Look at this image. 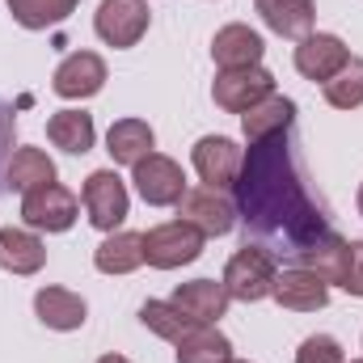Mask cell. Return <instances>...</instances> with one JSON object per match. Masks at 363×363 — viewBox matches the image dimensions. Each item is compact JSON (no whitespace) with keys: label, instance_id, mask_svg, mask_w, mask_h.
Masks as SVG:
<instances>
[{"label":"cell","instance_id":"1","mask_svg":"<svg viewBox=\"0 0 363 363\" xmlns=\"http://www.w3.org/2000/svg\"><path fill=\"white\" fill-rule=\"evenodd\" d=\"M233 199H237V220H245V228L258 241L279 245V254L287 258H300L313 241L334 233L325 211L304 186V174L291 152V131L250 144L241 174L233 182Z\"/></svg>","mask_w":363,"mask_h":363},{"label":"cell","instance_id":"2","mask_svg":"<svg viewBox=\"0 0 363 363\" xmlns=\"http://www.w3.org/2000/svg\"><path fill=\"white\" fill-rule=\"evenodd\" d=\"M274 279H279V258H274L267 245H250V241H245V245L228 258L220 283L228 287L233 300L258 304V300H271L274 296Z\"/></svg>","mask_w":363,"mask_h":363},{"label":"cell","instance_id":"3","mask_svg":"<svg viewBox=\"0 0 363 363\" xmlns=\"http://www.w3.org/2000/svg\"><path fill=\"white\" fill-rule=\"evenodd\" d=\"M203 245H207V237L194 224L169 220V224H157L144 233V262L152 271H178V267H190L203 258Z\"/></svg>","mask_w":363,"mask_h":363},{"label":"cell","instance_id":"4","mask_svg":"<svg viewBox=\"0 0 363 363\" xmlns=\"http://www.w3.org/2000/svg\"><path fill=\"white\" fill-rule=\"evenodd\" d=\"M81 203H85V216L97 233H118L123 220L131 216V194H127V182L118 178L114 169H93L85 178L81 190Z\"/></svg>","mask_w":363,"mask_h":363},{"label":"cell","instance_id":"5","mask_svg":"<svg viewBox=\"0 0 363 363\" xmlns=\"http://www.w3.org/2000/svg\"><path fill=\"white\" fill-rule=\"evenodd\" d=\"M178 220L194 224L203 237H228L237 228V199L220 186H190L178 203Z\"/></svg>","mask_w":363,"mask_h":363},{"label":"cell","instance_id":"6","mask_svg":"<svg viewBox=\"0 0 363 363\" xmlns=\"http://www.w3.org/2000/svg\"><path fill=\"white\" fill-rule=\"evenodd\" d=\"M152 26V13H148V0H101L97 13H93V30L106 47L114 51H131Z\"/></svg>","mask_w":363,"mask_h":363},{"label":"cell","instance_id":"7","mask_svg":"<svg viewBox=\"0 0 363 363\" xmlns=\"http://www.w3.org/2000/svg\"><path fill=\"white\" fill-rule=\"evenodd\" d=\"M131 182H135V194L148 207H178L182 194L190 190L182 165L174 157H165V152H148L144 161H135L131 165Z\"/></svg>","mask_w":363,"mask_h":363},{"label":"cell","instance_id":"8","mask_svg":"<svg viewBox=\"0 0 363 363\" xmlns=\"http://www.w3.org/2000/svg\"><path fill=\"white\" fill-rule=\"evenodd\" d=\"M81 216V203L68 186L51 182V186H38L30 194H21V220L26 228L34 233H68Z\"/></svg>","mask_w":363,"mask_h":363},{"label":"cell","instance_id":"9","mask_svg":"<svg viewBox=\"0 0 363 363\" xmlns=\"http://www.w3.org/2000/svg\"><path fill=\"white\" fill-rule=\"evenodd\" d=\"M271 93H274V77L262 64H254V68H224V72L211 81L216 106L228 110V114H245L250 106H258V101L271 97Z\"/></svg>","mask_w":363,"mask_h":363},{"label":"cell","instance_id":"10","mask_svg":"<svg viewBox=\"0 0 363 363\" xmlns=\"http://www.w3.org/2000/svg\"><path fill=\"white\" fill-rule=\"evenodd\" d=\"M190 161H194V174L203 186L233 190V182L241 174V161H245V148L228 135H203V140H194Z\"/></svg>","mask_w":363,"mask_h":363},{"label":"cell","instance_id":"11","mask_svg":"<svg viewBox=\"0 0 363 363\" xmlns=\"http://www.w3.org/2000/svg\"><path fill=\"white\" fill-rule=\"evenodd\" d=\"M110 72H106V60L97 51H72L60 60L55 77H51V89L60 93L64 101H89L106 89Z\"/></svg>","mask_w":363,"mask_h":363},{"label":"cell","instance_id":"12","mask_svg":"<svg viewBox=\"0 0 363 363\" xmlns=\"http://www.w3.org/2000/svg\"><path fill=\"white\" fill-rule=\"evenodd\" d=\"M296 72L304 77V81H330L347 60H351V47L338 38V34H308V38H300L296 43Z\"/></svg>","mask_w":363,"mask_h":363},{"label":"cell","instance_id":"13","mask_svg":"<svg viewBox=\"0 0 363 363\" xmlns=\"http://www.w3.org/2000/svg\"><path fill=\"white\" fill-rule=\"evenodd\" d=\"M34 317L55 334H72L89 321V304H85V296H77L68 287H38L34 291Z\"/></svg>","mask_w":363,"mask_h":363},{"label":"cell","instance_id":"14","mask_svg":"<svg viewBox=\"0 0 363 363\" xmlns=\"http://www.w3.org/2000/svg\"><path fill=\"white\" fill-rule=\"evenodd\" d=\"M262 55H267L262 34L250 30V26H241V21L220 26L216 38H211V60L220 64V72L224 68H254V64H262Z\"/></svg>","mask_w":363,"mask_h":363},{"label":"cell","instance_id":"15","mask_svg":"<svg viewBox=\"0 0 363 363\" xmlns=\"http://www.w3.org/2000/svg\"><path fill=\"white\" fill-rule=\"evenodd\" d=\"M274 300L291 313H317L330 304V283L304 267H283L274 279Z\"/></svg>","mask_w":363,"mask_h":363},{"label":"cell","instance_id":"16","mask_svg":"<svg viewBox=\"0 0 363 363\" xmlns=\"http://www.w3.org/2000/svg\"><path fill=\"white\" fill-rule=\"evenodd\" d=\"M174 304H178L190 321H199V325H216V321L228 313L233 296H228V287L216 283V279H190V283H178Z\"/></svg>","mask_w":363,"mask_h":363},{"label":"cell","instance_id":"17","mask_svg":"<svg viewBox=\"0 0 363 363\" xmlns=\"http://www.w3.org/2000/svg\"><path fill=\"white\" fill-rule=\"evenodd\" d=\"M43 267H47V245L38 241L34 228H0V271L30 279Z\"/></svg>","mask_w":363,"mask_h":363},{"label":"cell","instance_id":"18","mask_svg":"<svg viewBox=\"0 0 363 363\" xmlns=\"http://www.w3.org/2000/svg\"><path fill=\"white\" fill-rule=\"evenodd\" d=\"M258 17L267 21V30H274L279 38H308L313 21H317V4L313 0H254Z\"/></svg>","mask_w":363,"mask_h":363},{"label":"cell","instance_id":"19","mask_svg":"<svg viewBox=\"0 0 363 363\" xmlns=\"http://www.w3.org/2000/svg\"><path fill=\"white\" fill-rule=\"evenodd\" d=\"M291 123H296V101L283 97V93H271V97H262L258 106H250L241 114V135H245V144H258L267 135L291 131Z\"/></svg>","mask_w":363,"mask_h":363},{"label":"cell","instance_id":"20","mask_svg":"<svg viewBox=\"0 0 363 363\" xmlns=\"http://www.w3.org/2000/svg\"><path fill=\"white\" fill-rule=\"evenodd\" d=\"M152 148H157V131H152V123H144V118H118V123H110V131H106V152H110L114 165H135V161H144Z\"/></svg>","mask_w":363,"mask_h":363},{"label":"cell","instance_id":"21","mask_svg":"<svg viewBox=\"0 0 363 363\" xmlns=\"http://www.w3.org/2000/svg\"><path fill=\"white\" fill-rule=\"evenodd\" d=\"M93 267L101 274H131L144 267V233H106V241L93 250Z\"/></svg>","mask_w":363,"mask_h":363},{"label":"cell","instance_id":"22","mask_svg":"<svg viewBox=\"0 0 363 363\" xmlns=\"http://www.w3.org/2000/svg\"><path fill=\"white\" fill-rule=\"evenodd\" d=\"M47 140L55 148H64L68 157H85L93 144H97L93 114H85V110H55L47 118Z\"/></svg>","mask_w":363,"mask_h":363},{"label":"cell","instance_id":"23","mask_svg":"<svg viewBox=\"0 0 363 363\" xmlns=\"http://www.w3.org/2000/svg\"><path fill=\"white\" fill-rule=\"evenodd\" d=\"M4 182L17 190V194H30L38 186H51L55 182V161L43 152V148H17L4 165Z\"/></svg>","mask_w":363,"mask_h":363},{"label":"cell","instance_id":"24","mask_svg":"<svg viewBox=\"0 0 363 363\" xmlns=\"http://www.w3.org/2000/svg\"><path fill=\"white\" fill-rule=\"evenodd\" d=\"M178 363H228L233 359V342L216 330V325H190L174 342Z\"/></svg>","mask_w":363,"mask_h":363},{"label":"cell","instance_id":"25","mask_svg":"<svg viewBox=\"0 0 363 363\" xmlns=\"http://www.w3.org/2000/svg\"><path fill=\"white\" fill-rule=\"evenodd\" d=\"M347 245H351V241H342L338 233H325V237L313 241L291 267H304V271H313L317 279H325V283H342V271H347Z\"/></svg>","mask_w":363,"mask_h":363},{"label":"cell","instance_id":"26","mask_svg":"<svg viewBox=\"0 0 363 363\" xmlns=\"http://www.w3.org/2000/svg\"><path fill=\"white\" fill-rule=\"evenodd\" d=\"M4 4L21 30H51V26L68 21L81 0H4Z\"/></svg>","mask_w":363,"mask_h":363},{"label":"cell","instance_id":"27","mask_svg":"<svg viewBox=\"0 0 363 363\" xmlns=\"http://www.w3.org/2000/svg\"><path fill=\"white\" fill-rule=\"evenodd\" d=\"M321 89H325V101H330L334 110H359L363 106V60L351 55Z\"/></svg>","mask_w":363,"mask_h":363},{"label":"cell","instance_id":"28","mask_svg":"<svg viewBox=\"0 0 363 363\" xmlns=\"http://www.w3.org/2000/svg\"><path fill=\"white\" fill-rule=\"evenodd\" d=\"M140 321H144L157 338H165V342H178L190 325H199V321H190V317L182 313L174 300H144V304H140Z\"/></svg>","mask_w":363,"mask_h":363},{"label":"cell","instance_id":"29","mask_svg":"<svg viewBox=\"0 0 363 363\" xmlns=\"http://www.w3.org/2000/svg\"><path fill=\"white\" fill-rule=\"evenodd\" d=\"M296 363H347V351L334 334H308L296 347Z\"/></svg>","mask_w":363,"mask_h":363},{"label":"cell","instance_id":"30","mask_svg":"<svg viewBox=\"0 0 363 363\" xmlns=\"http://www.w3.org/2000/svg\"><path fill=\"white\" fill-rule=\"evenodd\" d=\"M347 296L363 300V241H351L347 245V271H342V283H338Z\"/></svg>","mask_w":363,"mask_h":363},{"label":"cell","instance_id":"31","mask_svg":"<svg viewBox=\"0 0 363 363\" xmlns=\"http://www.w3.org/2000/svg\"><path fill=\"white\" fill-rule=\"evenodd\" d=\"M13 127H17V123H13V110L0 101V161H4V152H9V144H13ZM4 165H9V161H4Z\"/></svg>","mask_w":363,"mask_h":363},{"label":"cell","instance_id":"32","mask_svg":"<svg viewBox=\"0 0 363 363\" xmlns=\"http://www.w3.org/2000/svg\"><path fill=\"white\" fill-rule=\"evenodd\" d=\"M97 363H131V359H127V355H101Z\"/></svg>","mask_w":363,"mask_h":363},{"label":"cell","instance_id":"33","mask_svg":"<svg viewBox=\"0 0 363 363\" xmlns=\"http://www.w3.org/2000/svg\"><path fill=\"white\" fill-rule=\"evenodd\" d=\"M359 216H363V186H359Z\"/></svg>","mask_w":363,"mask_h":363},{"label":"cell","instance_id":"34","mask_svg":"<svg viewBox=\"0 0 363 363\" xmlns=\"http://www.w3.org/2000/svg\"><path fill=\"white\" fill-rule=\"evenodd\" d=\"M228 363H250V359H228Z\"/></svg>","mask_w":363,"mask_h":363},{"label":"cell","instance_id":"35","mask_svg":"<svg viewBox=\"0 0 363 363\" xmlns=\"http://www.w3.org/2000/svg\"><path fill=\"white\" fill-rule=\"evenodd\" d=\"M351 363H363V359H351Z\"/></svg>","mask_w":363,"mask_h":363}]
</instances>
